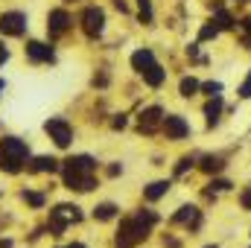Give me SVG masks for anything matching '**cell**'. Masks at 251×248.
Returning a JSON list of instances; mask_svg holds the SVG:
<instances>
[{
    "label": "cell",
    "mask_w": 251,
    "mask_h": 248,
    "mask_svg": "<svg viewBox=\"0 0 251 248\" xmlns=\"http://www.w3.org/2000/svg\"><path fill=\"white\" fill-rule=\"evenodd\" d=\"M158 222V213L155 210H137L131 216H126L120 222V231L114 237V246L117 248H134L137 243H143L152 231V225Z\"/></svg>",
    "instance_id": "6da1fadb"
},
{
    "label": "cell",
    "mask_w": 251,
    "mask_h": 248,
    "mask_svg": "<svg viewBox=\"0 0 251 248\" xmlns=\"http://www.w3.org/2000/svg\"><path fill=\"white\" fill-rule=\"evenodd\" d=\"M29 164V146L21 137H3L0 140V170L15 175Z\"/></svg>",
    "instance_id": "7a4b0ae2"
},
{
    "label": "cell",
    "mask_w": 251,
    "mask_h": 248,
    "mask_svg": "<svg viewBox=\"0 0 251 248\" xmlns=\"http://www.w3.org/2000/svg\"><path fill=\"white\" fill-rule=\"evenodd\" d=\"M131 67H134V70L143 76V82L152 85V88H161L164 79H167V70L155 62V53H152V50H134V53H131Z\"/></svg>",
    "instance_id": "3957f363"
},
{
    "label": "cell",
    "mask_w": 251,
    "mask_h": 248,
    "mask_svg": "<svg viewBox=\"0 0 251 248\" xmlns=\"http://www.w3.org/2000/svg\"><path fill=\"white\" fill-rule=\"evenodd\" d=\"M76 222H82V210L76 204H56L50 210V234L53 237H62L64 228L76 225Z\"/></svg>",
    "instance_id": "277c9868"
},
{
    "label": "cell",
    "mask_w": 251,
    "mask_h": 248,
    "mask_svg": "<svg viewBox=\"0 0 251 248\" xmlns=\"http://www.w3.org/2000/svg\"><path fill=\"white\" fill-rule=\"evenodd\" d=\"M44 131L50 134V140H53L59 149H67L70 140H73V128H70V123H67L64 117H50V120L44 123Z\"/></svg>",
    "instance_id": "5b68a950"
},
{
    "label": "cell",
    "mask_w": 251,
    "mask_h": 248,
    "mask_svg": "<svg viewBox=\"0 0 251 248\" xmlns=\"http://www.w3.org/2000/svg\"><path fill=\"white\" fill-rule=\"evenodd\" d=\"M82 29H85L88 38H100L102 29H105V12L100 6H88L82 12Z\"/></svg>",
    "instance_id": "8992f818"
},
{
    "label": "cell",
    "mask_w": 251,
    "mask_h": 248,
    "mask_svg": "<svg viewBox=\"0 0 251 248\" xmlns=\"http://www.w3.org/2000/svg\"><path fill=\"white\" fill-rule=\"evenodd\" d=\"M26 32V15L24 12H3L0 15V35L21 38Z\"/></svg>",
    "instance_id": "52a82bcc"
},
{
    "label": "cell",
    "mask_w": 251,
    "mask_h": 248,
    "mask_svg": "<svg viewBox=\"0 0 251 248\" xmlns=\"http://www.w3.org/2000/svg\"><path fill=\"white\" fill-rule=\"evenodd\" d=\"M64 187L67 190H79V193H91L97 187L94 173H79V170H64Z\"/></svg>",
    "instance_id": "ba28073f"
},
{
    "label": "cell",
    "mask_w": 251,
    "mask_h": 248,
    "mask_svg": "<svg viewBox=\"0 0 251 248\" xmlns=\"http://www.w3.org/2000/svg\"><path fill=\"white\" fill-rule=\"evenodd\" d=\"M158 125H164V108H161V105H149V108L140 111V117H137V128H140L143 134H152Z\"/></svg>",
    "instance_id": "9c48e42d"
},
{
    "label": "cell",
    "mask_w": 251,
    "mask_h": 248,
    "mask_svg": "<svg viewBox=\"0 0 251 248\" xmlns=\"http://www.w3.org/2000/svg\"><path fill=\"white\" fill-rule=\"evenodd\" d=\"M26 59L35 64H53L56 62V53H53V47L50 44H44V41H29L26 44Z\"/></svg>",
    "instance_id": "30bf717a"
},
{
    "label": "cell",
    "mask_w": 251,
    "mask_h": 248,
    "mask_svg": "<svg viewBox=\"0 0 251 248\" xmlns=\"http://www.w3.org/2000/svg\"><path fill=\"white\" fill-rule=\"evenodd\" d=\"M173 222L176 225H184L190 231H199L201 228V210L193 207V204H184V207H178V213L173 216Z\"/></svg>",
    "instance_id": "8fae6325"
},
{
    "label": "cell",
    "mask_w": 251,
    "mask_h": 248,
    "mask_svg": "<svg viewBox=\"0 0 251 248\" xmlns=\"http://www.w3.org/2000/svg\"><path fill=\"white\" fill-rule=\"evenodd\" d=\"M70 24H73V21H70V15H67L64 9H53V12L47 15V32H50V38H59V35H64Z\"/></svg>",
    "instance_id": "7c38bea8"
},
{
    "label": "cell",
    "mask_w": 251,
    "mask_h": 248,
    "mask_svg": "<svg viewBox=\"0 0 251 248\" xmlns=\"http://www.w3.org/2000/svg\"><path fill=\"white\" fill-rule=\"evenodd\" d=\"M164 131H167V137H173V140H184L190 134V125L184 117H178V114H167L164 117Z\"/></svg>",
    "instance_id": "4fadbf2b"
},
{
    "label": "cell",
    "mask_w": 251,
    "mask_h": 248,
    "mask_svg": "<svg viewBox=\"0 0 251 248\" xmlns=\"http://www.w3.org/2000/svg\"><path fill=\"white\" fill-rule=\"evenodd\" d=\"M64 170H79V173H97V161L91 155H73L64 161Z\"/></svg>",
    "instance_id": "5bb4252c"
},
{
    "label": "cell",
    "mask_w": 251,
    "mask_h": 248,
    "mask_svg": "<svg viewBox=\"0 0 251 248\" xmlns=\"http://www.w3.org/2000/svg\"><path fill=\"white\" fill-rule=\"evenodd\" d=\"M26 170H29V173H56V170H59V161H56V158H50V155H41V158L29 161V164H26Z\"/></svg>",
    "instance_id": "9a60e30c"
},
{
    "label": "cell",
    "mask_w": 251,
    "mask_h": 248,
    "mask_svg": "<svg viewBox=\"0 0 251 248\" xmlns=\"http://www.w3.org/2000/svg\"><path fill=\"white\" fill-rule=\"evenodd\" d=\"M199 167H201L207 175H213V173H222V170H225V158H222V155H204Z\"/></svg>",
    "instance_id": "2e32d148"
},
{
    "label": "cell",
    "mask_w": 251,
    "mask_h": 248,
    "mask_svg": "<svg viewBox=\"0 0 251 248\" xmlns=\"http://www.w3.org/2000/svg\"><path fill=\"white\" fill-rule=\"evenodd\" d=\"M117 204H111V201H102V204H97L94 207V219H100V222H108V219H114L117 216Z\"/></svg>",
    "instance_id": "e0dca14e"
},
{
    "label": "cell",
    "mask_w": 251,
    "mask_h": 248,
    "mask_svg": "<svg viewBox=\"0 0 251 248\" xmlns=\"http://www.w3.org/2000/svg\"><path fill=\"white\" fill-rule=\"evenodd\" d=\"M167 190H170V181H152V184L143 190V198H149V201H155V198H161V196H167Z\"/></svg>",
    "instance_id": "ac0fdd59"
},
{
    "label": "cell",
    "mask_w": 251,
    "mask_h": 248,
    "mask_svg": "<svg viewBox=\"0 0 251 248\" xmlns=\"http://www.w3.org/2000/svg\"><path fill=\"white\" fill-rule=\"evenodd\" d=\"M219 111H222V97H213L207 105H204V117H207V125H213L219 120Z\"/></svg>",
    "instance_id": "d6986e66"
},
{
    "label": "cell",
    "mask_w": 251,
    "mask_h": 248,
    "mask_svg": "<svg viewBox=\"0 0 251 248\" xmlns=\"http://www.w3.org/2000/svg\"><path fill=\"white\" fill-rule=\"evenodd\" d=\"M199 88H201V85H199V82H196L193 76H184V79H181V85H178V91H181V97H193V94H196Z\"/></svg>",
    "instance_id": "ffe728a7"
},
{
    "label": "cell",
    "mask_w": 251,
    "mask_h": 248,
    "mask_svg": "<svg viewBox=\"0 0 251 248\" xmlns=\"http://www.w3.org/2000/svg\"><path fill=\"white\" fill-rule=\"evenodd\" d=\"M216 24H219V29H231V26H234V18H231L222 6H216Z\"/></svg>",
    "instance_id": "44dd1931"
},
{
    "label": "cell",
    "mask_w": 251,
    "mask_h": 248,
    "mask_svg": "<svg viewBox=\"0 0 251 248\" xmlns=\"http://www.w3.org/2000/svg\"><path fill=\"white\" fill-rule=\"evenodd\" d=\"M21 198H24L26 204H32V207H44V196H41V193H29V190H24Z\"/></svg>",
    "instance_id": "7402d4cb"
},
{
    "label": "cell",
    "mask_w": 251,
    "mask_h": 248,
    "mask_svg": "<svg viewBox=\"0 0 251 248\" xmlns=\"http://www.w3.org/2000/svg\"><path fill=\"white\" fill-rule=\"evenodd\" d=\"M228 187H231V184H228V181H210V184H207V190H204V193H207V196L213 198L216 193H225Z\"/></svg>",
    "instance_id": "603a6c76"
},
{
    "label": "cell",
    "mask_w": 251,
    "mask_h": 248,
    "mask_svg": "<svg viewBox=\"0 0 251 248\" xmlns=\"http://www.w3.org/2000/svg\"><path fill=\"white\" fill-rule=\"evenodd\" d=\"M216 35H219V26H213V24L201 26V32H199V38H201V41H207V38H216Z\"/></svg>",
    "instance_id": "cb8c5ba5"
},
{
    "label": "cell",
    "mask_w": 251,
    "mask_h": 248,
    "mask_svg": "<svg viewBox=\"0 0 251 248\" xmlns=\"http://www.w3.org/2000/svg\"><path fill=\"white\" fill-rule=\"evenodd\" d=\"M201 91H204V94H207V97L213 99V97H219V91H222V85H219V82H204V85H201Z\"/></svg>",
    "instance_id": "d4e9b609"
},
{
    "label": "cell",
    "mask_w": 251,
    "mask_h": 248,
    "mask_svg": "<svg viewBox=\"0 0 251 248\" xmlns=\"http://www.w3.org/2000/svg\"><path fill=\"white\" fill-rule=\"evenodd\" d=\"M137 6H140V18L149 24V21H152V6H149V0H137Z\"/></svg>",
    "instance_id": "484cf974"
},
{
    "label": "cell",
    "mask_w": 251,
    "mask_h": 248,
    "mask_svg": "<svg viewBox=\"0 0 251 248\" xmlns=\"http://www.w3.org/2000/svg\"><path fill=\"white\" fill-rule=\"evenodd\" d=\"M193 164H196V158H181V161H178V167H176V175H184Z\"/></svg>",
    "instance_id": "4316f807"
},
{
    "label": "cell",
    "mask_w": 251,
    "mask_h": 248,
    "mask_svg": "<svg viewBox=\"0 0 251 248\" xmlns=\"http://www.w3.org/2000/svg\"><path fill=\"white\" fill-rule=\"evenodd\" d=\"M240 97L243 99H251V70H249V76H246V82L240 85Z\"/></svg>",
    "instance_id": "83f0119b"
},
{
    "label": "cell",
    "mask_w": 251,
    "mask_h": 248,
    "mask_svg": "<svg viewBox=\"0 0 251 248\" xmlns=\"http://www.w3.org/2000/svg\"><path fill=\"white\" fill-rule=\"evenodd\" d=\"M240 204L251 210V187H246V190H243V196H240Z\"/></svg>",
    "instance_id": "f1b7e54d"
},
{
    "label": "cell",
    "mask_w": 251,
    "mask_h": 248,
    "mask_svg": "<svg viewBox=\"0 0 251 248\" xmlns=\"http://www.w3.org/2000/svg\"><path fill=\"white\" fill-rule=\"evenodd\" d=\"M111 125H114V128H126V117L123 114H117V117L111 120Z\"/></svg>",
    "instance_id": "f546056e"
},
{
    "label": "cell",
    "mask_w": 251,
    "mask_h": 248,
    "mask_svg": "<svg viewBox=\"0 0 251 248\" xmlns=\"http://www.w3.org/2000/svg\"><path fill=\"white\" fill-rule=\"evenodd\" d=\"M164 246L167 248H178V240H176V237H164Z\"/></svg>",
    "instance_id": "4dcf8cb0"
},
{
    "label": "cell",
    "mask_w": 251,
    "mask_h": 248,
    "mask_svg": "<svg viewBox=\"0 0 251 248\" xmlns=\"http://www.w3.org/2000/svg\"><path fill=\"white\" fill-rule=\"evenodd\" d=\"M6 59H9V50H6V47H3V41H0V64L6 62Z\"/></svg>",
    "instance_id": "1f68e13d"
},
{
    "label": "cell",
    "mask_w": 251,
    "mask_h": 248,
    "mask_svg": "<svg viewBox=\"0 0 251 248\" xmlns=\"http://www.w3.org/2000/svg\"><path fill=\"white\" fill-rule=\"evenodd\" d=\"M0 248H12V240H0Z\"/></svg>",
    "instance_id": "d6a6232c"
},
{
    "label": "cell",
    "mask_w": 251,
    "mask_h": 248,
    "mask_svg": "<svg viewBox=\"0 0 251 248\" xmlns=\"http://www.w3.org/2000/svg\"><path fill=\"white\" fill-rule=\"evenodd\" d=\"M243 26H246V29L251 32V18H246V21H243Z\"/></svg>",
    "instance_id": "836d02e7"
},
{
    "label": "cell",
    "mask_w": 251,
    "mask_h": 248,
    "mask_svg": "<svg viewBox=\"0 0 251 248\" xmlns=\"http://www.w3.org/2000/svg\"><path fill=\"white\" fill-rule=\"evenodd\" d=\"M67 248H85V246L82 243H73V246H67Z\"/></svg>",
    "instance_id": "e575fe53"
},
{
    "label": "cell",
    "mask_w": 251,
    "mask_h": 248,
    "mask_svg": "<svg viewBox=\"0 0 251 248\" xmlns=\"http://www.w3.org/2000/svg\"><path fill=\"white\" fill-rule=\"evenodd\" d=\"M3 88H6V82H3V79H0V94H3Z\"/></svg>",
    "instance_id": "d590c367"
},
{
    "label": "cell",
    "mask_w": 251,
    "mask_h": 248,
    "mask_svg": "<svg viewBox=\"0 0 251 248\" xmlns=\"http://www.w3.org/2000/svg\"><path fill=\"white\" fill-rule=\"evenodd\" d=\"M207 248H216V246H207Z\"/></svg>",
    "instance_id": "8d00e7d4"
}]
</instances>
